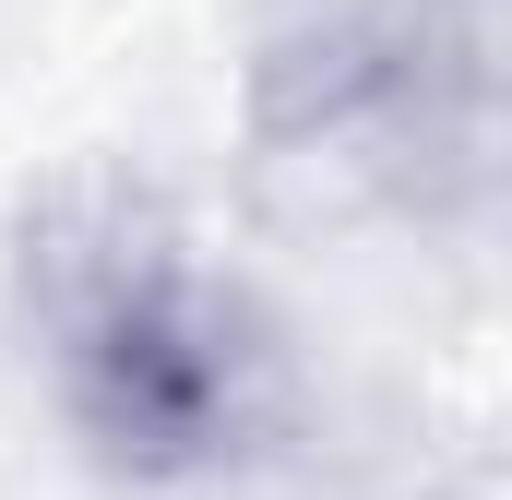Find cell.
I'll return each mask as SVG.
<instances>
[{
    "label": "cell",
    "instance_id": "cell-1",
    "mask_svg": "<svg viewBox=\"0 0 512 500\" xmlns=\"http://www.w3.org/2000/svg\"><path fill=\"white\" fill-rule=\"evenodd\" d=\"M0 298L60 441L120 489H251L310 429L286 298L131 155H72L12 203Z\"/></svg>",
    "mask_w": 512,
    "mask_h": 500
},
{
    "label": "cell",
    "instance_id": "cell-2",
    "mask_svg": "<svg viewBox=\"0 0 512 500\" xmlns=\"http://www.w3.org/2000/svg\"><path fill=\"white\" fill-rule=\"evenodd\" d=\"M239 155L310 239L512 250V0H274Z\"/></svg>",
    "mask_w": 512,
    "mask_h": 500
},
{
    "label": "cell",
    "instance_id": "cell-3",
    "mask_svg": "<svg viewBox=\"0 0 512 500\" xmlns=\"http://www.w3.org/2000/svg\"><path fill=\"white\" fill-rule=\"evenodd\" d=\"M393 500H512V429H477V441H441Z\"/></svg>",
    "mask_w": 512,
    "mask_h": 500
}]
</instances>
